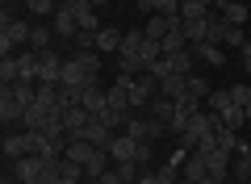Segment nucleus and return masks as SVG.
I'll return each mask as SVG.
<instances>
[{"instance_id":"5701e85b","label":"nucleus","mask_w":251,"mask_h":184,"mask_svg":"<svg viewBox=\"0 0 251 184\" xmlns=\"http://www.w3.org/2000/svg\"><path fill=\"white\" fill-rule=\"evenodd\" d=\"M222 126H230V130H243V126H247V109L243 105H230V109H222Z\"/></svg>"},{"instance_id":"2f4dec72","label":"nucleus","mask_w":251,"mask_h":184,"mask_svg":"<svg viewBox=\"0 0 251 184\" xmlns=\"http://www.w3.org/2000/svg\"><path fill=\"white\" fill-rule=\"evenodd\" d=\"M230 101L247 109V105H251V84H234V88H230Z\"/></svg>"},{"instance_id":"39448f33","label":"nucleus","mask_w":251,"mask_h":184,"mask_svg":"<svg viewBox=\"0 0 251 184\" xmlns=\"http://www.w3.org/2000/svg\"><path fill=\"white\" fill-rule=\"evenodd\" d=\"M50 29H54V34H63V38H75V34H80V26H75V9H72V0H63L59 9H54V17H50Z\"/></svg>"},{"instance_id":"e433bc0d","label":"nucleus","mask_w":251,"mask_h":184,"mask_svg":"<svg viewBox=\"0 0 251 184\" xmlns=\"http://www.w3.org/2000/svg\"><path fill=\"white\" fill-rule=\"evenodd\" d=\"M214 4H247V0H214Z\"/></svg>"},{"instance_id":"393cba45","label":"nucleus","mask_w":251,"mask_h":184,"mask_svg":"<svg viewBox=\"0 0 251 184\" xmlns=\"http://www.w3.org/2000/svg\"><path fill=\"white\" fill-rule=\"evenodd\" d=\"M234 101H230V88H214V92H209V101H205V109L209 113H222V109H230Z\"/></svg>"},{"instance_id":"6e6552de","label":"nucleus","mask_w":251,"mask_h":184,"mask_svg":"<svg viewBox=\"0 0 251 184\" xmlns=\"http://www.w3.org/2000/svg\"><path fill=\"white\" fill-rule=\"evenodd\" d=\"M0 151H4V159H25V155H34V147H29V130H21V134H4Z\"/></svg>"},{"instance_id":"1a4fd4ad","label":"nucleus","mask_w":251,"mask_h":184,"mask_svg":"<svg viewBox=\"0 0 251 184\" xmlns=\"http://www.w3.org/2000/svg\"><path fill=\"white\" fill-rule=\"evenodd\" d=\"M134 155H138V142L130 138V134H117V138L109 142V159H113V163H130Z\"/></svg>"},{"instance_id":"0eeeda50","label":"nucleus","mask_w":251,"mask_h":184,"mask_svg":"<svg viewBox=\"0 0 251 184\" xmlns=\"http://www.w3.org/2000/svg\"><path fill=\"white\" fill-rule=\"evenodd\" d=\"M25 109H29V105H21L13 88H4V92H0V122H4V126H17Z\"/></svg>"},{"instance_id":"4468645a","label":"nucleus","mask_w":251,"mask_h":184,"mask_svg":"<svg viewBox=\"0 0 251 184\" xmlns=\"http://www.w3.org/2000/svg\"><path fill=\"white\" fill-rule=\"evenodd\" d=\"M214 13H222L226 26H243V29H247V21H251V9H247V4H214Z\"/></svg>"},{"instance_id":"a211bd4d","label":"nucleus","mask_w":251,"mask_h":184,"mask_svg":"<svg viewBox=\"0 0 251 184\" xmlns=\"http://www.w3.org/2000/svg\"><path fill=\"white\" fill-rule=\"evenodd\" d=\"M209 4H201V0H184L180 4V21H209Z\"/></svg>"},{"instance_id":"dca6fc26","label":"nucleus","mask_w":251,"mask_h":184,"mask_svg":"<svg viewBox=\"0 0 251 184\" xmlns=\"http://www.w3.org/2000/svg\"><path fill=\"white\" fill-rule=\"evenodd\" d=\"M122 38H126V34H117L113 26H100V29H97V51L117 54V51H122Z\"/></svg>"},{"instance_id":"7c9ffc66","label":"nucleus","mask_w":251,"mask_h":184,"mask_svg":"<svg viewBox=\"0 0 251 184\" xmlns=\"http://www.w3.org/2000/svg\"><path fill=\"white\" fill-rule=\"evenodd\" d=\"M72 42H75V51H80V54H84V51H97V34H92V29H80Z\"/></svg>"},{"instance_id":"37998d69","label":"nucleus","mask_w":251,"mask_h":184,"mask_svg":"<svg viewBox=\"0 0 251 184\" xmlns=\"http://www.w3.org/2000/svg\"><path fill=\"white\" fill-rule=\"evenodd\" d=\"M4 184H17V180H4Z\"/></svg>"},{"instance_id":"c9c22d12","label":"nucleus","mask_w":251,"mask_h":184,"mask_svg":"<svg viewBox=\"0 0 251 184\" xmlns=\"http://www.w3.org/2000/svg\"><path fill=\"white\" fill-rule=\"evenodd\" d=\"M134 184H159V176H155V172H143V176H138Z\"/></svg>"},{"instance_id":"c03bdc74","label":"nucleus","mask_w":251,"mask_h":184,"mask_svg":"<svg viewBox=\"0 0 251 184\" xmlns=\"http://www.w3.org/2000/svg\"><path fill=\"white\" fill-rule=\"evenodd\" d=\"M247 84H251V76H247Z\"/></svg>"},{"instance_id":"b1692460","label":"nucleus","mask_w":251,"mask_h":184,"mask_svg":"<svg viewBox=\"0 0 251 184\" xmlns=\"http://www.w3.org/2000/svg\"><path fill=\"white\" fill-rule=\"evenodd\" d=\"M180 29H184L188 46H193V42H205V34H209V21H180Z\"/></svg>"},{"instance_id":"f8f14e48","label":"nucleus","mask_w":251,"mask_h":184,"mask_svg":"<svg viewBox=\"0 0 251 184\" xmlns=\"http://www.w3.org/2000/svg\"><path fill=\"white\" fill-rule=\"evenodd\" d=\"M84 142H92V147L109 151V142H113V134H109V126L100 122V117H92V122L84 126Z\"/></svg>"},{"instance_id":"ddd939ff","label":"nucleus","mask_w":251,"mask_h":184,"mask_svg":"<svg viewBox=\"0 0 251 184\" xmlns=\"http://www.w3.org/2000/svg\"><path fill=\"white\" fill-rule=\"evenodd\" d=\"M72 9H75V26H80V29H92V34L100 29V21H97V9H92L88 0H72Z\"/></svg>"},{"instance_id":"a878e982","label":"nucleus","mask_w":251,"mask_h":184,"mask_svg":"<svg viewBox=\"0 0 251 184\" xmlns=\"http://www.w3.org/2000/svg\"><path fill=\"white\" fill-rule=\"evenodd\" d=\"M172 59V76H193V51H176Z\"/></svg>"},{"instance_id":"4be33fe9","label":"nucleus","mask_w":251,"mask_h":184,"mask_svg":"<svg viewBox=\"0 0 251 184\" xmlns=\"http://www.w3.org/2000/svg\"><path fill=\"white\" fill-rule=\"evenodd\" d=\"M172 113H176V101L159 92V97L151 101V117H159V122H172Z\"/></svg>"},{"instance_id":"f704fd0d","label":"nucleus","mask_w":251,"mask_h":184,"mask_svg":"<svg viewBox=\"0 0 251 184\" xmlns=\"http://www.w3.org/2000/svg\"><path fill=\"white\" fill-rule=\"evenodd\" d=\"M239 54H243V71H247V76H251V42H247V46H243V51H239Z\"/></svg>"},{"instance_id":"a18cd8bd","label":"nucleus","mask_w":251,"mask_h":184,"mask_svg":"<svg viewBox=\"0 0 251 184\" xmlns=\"http://www.w3.org/2000/svg\"><path fill=\"white\" fill-rule=\"evenodd\" d=\"M180 4H184V0H180Z\"/></svg>"},{"instance_id":"ea45409f","label":"nucleus","mask_w":251,"mask_h":184,"mask_svg":"<svg viewBox=\"0 0 251 184\" xmlns=\"http://www.w3.org/2000/svg\"><path fill=\"white\" fill-rule=\"evenodd\" d=\"M180 184H193V180H184V176H180Z\"/></svg>"},{"instance_id":"c756f323","label":"nucleus","mask_w":251,"mask_h":184,"mask_svg":"<svg viewBox=\"0 0 251 184\" xmlns=\"http://www.w3.org/2000/svg\"><path fill=\"white\" fill-rule=\"evenodd\" d=\"M25 4H29V13H38V17H54V9H59V4H54V0H25Z\"/></svg>"},{"instance_id":"f03ea898","label":"nucleus","mask_w":251,"mask_h":184,"mask_svg":"<svg viewBox=\"0 0 251 184\" xmlns=\"http://www.w3.org/2000/svg\"><path fill=\"white\" fill-rule=\"evenodd\" d=\"M143 29H134V34L122 38V51H117V71H126V76H138V71H147L143 63Z\"/></svg>"},{"instance_id":"79ce46f5","label":"nucleus","mask_w":251,"mask_h":184,"mask_svg":"<svg viewBox=\"0 0 251 184\" xmlns=\"http://www.w3.org/2000/svg\"><path fill=\"white\" fill-rule=\"evenodd\" d=\"M201 4H214V0H201Z\"/></svg>"},{"instance_id":"f3484780","label":"nucleus","mask_w":251,"mask_h":184,"mask_svg":"<svg viewBox=\"0 0 251 184\" xmlns=\"http://www.w3.org/2000/svg\"><path fill=\"white\" fill-rule=\"evenodd\" d=\"M159 46H163V54H176V51H188V38H184V29H180V26H172L168 34L159 38Z\"/></svg>"},{"instance_id":"2eb2a0df","label":"nucleus","mask_w":251,"mask_h":184,"mask_svg":"<svg viewBox=\"0 0 251 184\" xmlns=\"http://www.w3.org/2000/svg\"><path fill=\"white\" fill-rule=\"evenodd\" d=\"M172 26H180V21H172V17H163V13H151V17L143 21V34H147V38H155V42H159V38L168 34Z\"/></svg>"},{"instance_id":"20e7f679","label":"nucleus","mask_w":251,"mask_h":184,"mask_svg":"<svg viewBox=\"0 0 251 184\" xmlns=\"http://www.w3.org/2000/svg\"><path fill=\"white\" fill-rule=\"evenodd\" d=\"M63 54H54V51H38V84H59V76H63Z\"/></svg>"},{"instance_id":"473e14b6","label":"nucleus","mask_w":251,"mask_h":184,"mask_svg":"<svg viewBox=\"0 0 251 184\" xmlns=\"http://www.w3.org/2000/svg\"><path fill=\"white\" fill-rule=\"evenodd\" d=\"M147 71H151L155 79H168V76H172V59H168V54H163V59H155V63H151V67H147Z\"/></svg>"},{"instance_id":"6ab92c4d","label":"nucleus","mask_w":251,"mask_h":184,"mask_svg":"<svg viewBox=\"0 0 251 184\" xmlns=\"http://www.w3.org/2000/svg\"><path fill=\"white\" fill-rule=\"evenodd\" d=\"M46 117H50V109H42V105L34 101V105H29L25 113H21V126H25V130H42V122H46Z\"/></svg>"},{"instance_id":"72a5a7b5","label":"nucleus","mask_w":251,"mask_h":184,"mask_svg":"<svg viewBox=\"0 0 251 184\" xmlns=\"http://www.w3.org/2000/svg\"><path fill=\"white\" fill-rule=\"evenodd\" d=\"M97 184H122V176H117V167H109L105 176H97Z\"/></svg>"},{"instance_id":"f257e3e1","label":"nucleus","mask_w":251,"mask_h":184,"mask_svg":"<svg viewBox=\"0 0 251 184\" xmlns=\"http://www.w3.org/2000/svg\"><path fill=\"white\" fill-rule=\"evenodd\" d=\"M29 38H34V26H25L21 17H0V59H9V54H17L21 46H29Z\"/></svg>"},{"instance_id":"c85d7f7f","label":"nucleus","mask_w":251,"mask_h":184,"mask_svg":"<svg viewBox=\"0 0 251 184\" xmlns=\"http://www.w3.org/2000/svg\"><path fill=\"white\" fill-rule=\"evenodd\" d=\"M0 79H4V84H17V54L0 59Z\"/></svg>"},{"instance_id":"bb28decb","label":"nucleus","mask_w":251,"mask_h":184,"mask_svg":"<svg viewBox=\"0 0 251 184\" xmlns=\"http://www.w3.org/2000/svg\"><path fill=\"white\" fill-rule=\"evenodd\" d=\"M50 38H54V29H50V26H34V38H29V51H50Z\"/></svg>"},{"instance_id":"58836bf2","label":"nucleus","mask_w":251,"mask_h":184,"mask_svg":"<svg viewBox=\"0 0 251 184\" xmlns=\"http://www.w3.org/2000/svg\"><path fill=\"white\" fill-rule=\"evenodd\" d=\"M247 9H251V0H247ZM247 34H251V21H247Z\"/></svg>"},{"instance_id":"aec40b11","label":"nucleus","mask_w":251,"mask_h":184,"mask_svg":"<svg viewBox=\"0 0 251 184\" xmlns=\"http://www.w3.org/2000/svg\"><path fill=\"white\" fill-rule=\"evenodd\" d=\"M159 92L176 101L180 92H188V76H168V79H159Z\"/></svg>"},{"instance_id":"9d476101","label":"nucleus","mask_w":251,"mask_h":184,"mask_svg":"<svg viewBox=\"0 0 251 184\" xmlns=\"http://www.w3.org/2000/svg\"><path fill=\"white\" fill-rule=\"evenodd\" d=\"M188 51H193V59H205L209 67H222L226 63V46H218V42H193Z\"/></svg>"},{"instance_id":"cd10ccee","label":"nucleus","mask_w":251,"mask_h":184,"mask_svg":"<svg viewBox=\"0 0 251 184\" xmlns=\"http://www.w3.org/2000/svg\"><path fill=\"white\" fill-rule=\"evenodd\" d=\"M188 92H193L197 101H209V92H214V88H209V79H201V76H188Z\"/></svg>"},{"instance_id":"423d86ee","label":"nucleus","mask_w":251,"mask_h":184,"mask_svg":"<svg viewBox=\"0 0 251 184\" xmlns=\"http://www.w3.org/2000/svg\"><path fill=\"white\" fill-rule=\"evenodd\" d=\"M80 105L88 109L92 117H100V113L109 109V88H100V79H97V84H88V88L80 92Z\"/></svg>"},{"instance_id":"4c0bfd02","label":"nucleus","mask_w":251,"mask_h":184,"mask_svg":"<svg viewBox=\"0 0 251 184\" xmlns=\"http://www.w3.org/2000/svg\"><path fill=\"white\" fill-rule=\"evenodd\" d=\"M80 184H97V180H92V176H84V180H80Z\"/></svg>"},{"instance_id":"a19ab883","label":"nucleus","mask_w":251,"mask_h":184,"mask_svg":"<svg viewBox=\"0 0 251 184\" xmlns=\"http://www.w3.org/2000/svg\"><path fill=\"white\" fill-rule=\"evenodd\" d=\"M247 122H251V105H247Z\"/></svg>"},{"instance_id":"412c9836","label":"nucleus","mask_w":251,"mask_h":184,"mask_svg":"<svg viewBox=\"0 0 251 184\" xmlns=\"http://www.w3.org/2000/svg\"><path fill=\"white\" fill-rule=\"evenodd\" d=\"M247 42H251V38H247V29H243V26H226V29H222V46H234V51H243Z\"/></svg>"},{"instance_id":"7ed1b4c3","label":"nucleus","mask_w":251,"mask_h":184,"mask_svg":"<svg viewBox=\"0 0 251 184\" xmlns=\"http://www.w3.org/2000/svg\"><path fill=\"white\" fill-rule=\"evenodd\" d=\"M126 134H130V138L134 142H155V138H163V134H168V122H159V117H130V122H126Z\"/></svg>"},{"instance_id":"9b49d317","label":"nucleus","mask_w":251,"mask_h":184,"mask_svg":"<svg viewBox=\"0 0 251 184\" xmlns=\"http://www.w3.org/2000/svg\"><path fill=\"white\" fill-rule=\"evenodd\" d=\"M230 176H234V184H247V180H251V142H243V147L234 151Z\"/></svg>"}]
</instances>
